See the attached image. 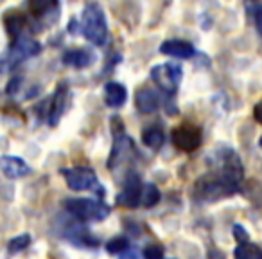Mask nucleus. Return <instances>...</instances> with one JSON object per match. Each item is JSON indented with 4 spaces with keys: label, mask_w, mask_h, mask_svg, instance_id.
Listing matches in <instances>:
<instances>
[{
    "label": "nucleus",
    "mask_w": 262,
    "mask_h": 259,
    "mask_svg": "<svg viewBox=\"0 0 262 259\" xmlns=\"http://www.w3.org/2000/svg\"><path fill=\"white\" fill-rule=\"evenodd\" d=\"M81 29L88 42H92L97 47H102L108 40V22L102 8L97 2L84 6L83 20H81Z\"/></svg>",
    "instance_id": "1"
},
{
    "label": "nucleus",
    "mask_w": 262,
    "mask_h": 259,
    "mask_svg": "<svg viewBox=\"0 0 262 259\" xmlns=\"http://www.w3.org/2000/svg\"><path fill=\"white\" fill-rule=\"evenodd\" d=\"M260 148H262V139H260Z\"/></svg>",
    "instance_id": "29"
},
{
    "label": "nucleus",
    "mask_w": 262,
    "mask_h": 259,
    "mask_svg": "<svg viewBox=\"0 0 262 259\" xmlns=\"http://www.w3.org/2000/svg\"><path fill=\"white\" fill-rule=\"evenodd\" d=\"M253 115H255V119H257V123H260V124H262V101H258L257 105H255Z\"/></svg>",
    "instance_id": "27"
},
{
    "label": "nucleus",
    "mask_w": 262,
    "mask_h": 259,
    "mask_svg": "<svg viewBox=\"0 0 262 259\" xmlns=\"http://www.w3.org/2000/svg\"><path fill=\"white\" fill-rule=\"evenodd\" d=\"M65 209L79 222L95 223L102 222L110 216V207L101 200H88V198H72L65 202Z\"/></svg>",
    "instance_id": "2"
},
{
    "label": "nucleus",
    "mask_w": 262,
    "mask_h": 259,
    "mask_svg": "<svg viewBox=\"0 0 262 259\" xmlns=\"http://www.w3.org/2000/svg\"><path fill=\"white\" fill-rule=\"evenodd\" d=\"M217 164H219L217 175L221 176L223 182L232 191H239V186L244 178V168L239 155L232 148H223V150H219Z\"/></svg>",
    "instance_id": "3"
},
{
    "label": "nucleus",
    "mask_w": 262,
    "mask_h": 259,
    "mask_svg": "<svg viewBox=\"0 0 262 259\" xmlns=\"http://www.w3.org/2000/svg\"><path fill=\"white\" fill-rule=\"evenodd\" d=\"M4 24H6V29H8L9 36H11L13 40H18L22 31L26 29L27 20H26V16L20 15V13H9L4 18Z\"/></svg>",
    "instance_id": "19"
},
{
    "label": "nucleus",
    "mask_w": 262,
    "mask_h": 259,
    "mask_svg": "<svg viewBox=\"0 0 262 259\" xmlns=\"http://www.w3.org/2000/svg\"><path fill=\"white\" fill-rule=\"evenodd\" d=\"M119 259H140V255L137 254L135 250H127V252H124V254L120 255Z\"/></svg>",
    "instance_id": "28"
},
{
    "label": "nucleus",
    "mask_w": 262,
    "mask_h": 259,
    "mask_svg": "<svg viewBox=\"0 0 262 259\" xmlns=\"http://www.w3.org/2000/svg\"><path fill=\"white\" fill-rule=\"evenodd\" d=\"M233 193L235 191L230 189L219 175H205L194 184V196L201 202H215Z\"/></svg>",
    "instance_id": "7"
},
{
    "label": "nucleus",
    "mask_w": 262,
    "mask_h": 259,
    "mask_svg": "<svg viewBox=\"0 0 262 259\" xmlns=\"http://www.w3.org/2000/svg\"><path fill=\"white\" fill-rule=\"evenodd\" d=\"M164 247L158 243H149L146 245V248H144L142 255L144 259H164Z\"/></svg>",
    "instance_id": "24"
},
{
    "label": "nucleus",
    "mask_w": 262,
    "mask_h": 259,
    "mask_svg": "<svg viewBox=\"0 0 262 259\" xmlns=\"http://www.w3.org/2000/svg\"><path fill=\"white\" fill-rule=\"evenodd\" d=\"M151 79L153 83L169 97H174L178 92L180 81H182V67L178 63H162L151 69Z\"/></svg>",
    "instance_id": "6"
},
{
    "label": "nucleus",
    "mask_w": 262,
    "mask_h": 259,
    "mask_svg": "<svg viewBox=\"0 0 262 259\" xmlns=\"http://www.w3.org/2000/svg\"><path fill=\"white\" fill-rule=\"evenodd\" d=\"M160 52L162 54L172 56V58H192L194 56V47L192 44L185 40H165L164 44L160 45Z\"/></svg>",
    "instance_id": "14"
},
{
    "label": "nucleus",
    "mask_w": 262,
    "mask_h": 259,
    "mask_svg": "<svg viewBox=\"0 0 262 259\" xmlns=\"http://www.w3.org/2000/svg\"><path fill=\"white\" fill-rule=\"evenodd\" d=\"M127 248H129V241L124 236H117L106 243V250L110 254H124V252H127Z\"/></svg>",
    "instance_id": "22"
},
{
    "label": "nucleus",
    "mask_w": 262,
    "mask_h": 259,
    "mask_svg": "<svg viewBox=\"0 0 262 259\" xmlns=\"http://www.w3.org/2000/svg\"><path fill=\"white\" fill-rule=\"evenodd\" d=\"M142 180L140 175L135 171H127L126 178L122 184V191L117 194V204L122 205V207L135 209L140 205V198H142Z\"/></svg>",
    "instance_id": "10"
},
{
    "label": "nucleus",
    "mask_w": 262,
    "mask_h": 259,
    "mask_svg": "<svg viewBox=\"0 0 262 259\" xmlns=\"http://www.w3.org/2000/svg\"><path fill=\"white\" fill-rule=\"evenodd\" d=\"M61 175L65 176L67 186L72 191H94L97 196H104V189H102L101 182H99L97 175L94 169L90 168H67L61 169Z\"/></svg>",
    "instance_id": "5"
},
{
    "label": "nucleus",
    "mask_w": 262,
    "mask_h": 259,
    "mask_svg": "<svg viewBox=\"0 0 262 259\" xmlns=\"http://www.w3.org/2000/svg\"><path fill=\"white\" fill-rule=\"evenodd\" d=\"M0 171L4 173L8 178L18 180L29 175L31 168L24 158L15 157V155H2L0 157Z\"/></svg>",
    "instance_id": "12"
},
{
    "label": "nucleus",
    "mask_w": 262,
    "mask_h": 259,
    "mask_svg": "<svg viewBox=\"0 0 262 259\" xmlns=\"http://www.w3.org/2000/svg\"><path fill=\"white\" fill-rule=\"evenodd\" d=\"M65 237L67 240L72 241L76 247H86V248H95L99 245V241L88 232L86 227L83 225H72L67 229L65 232Z\"/></svg>",
    "instance_id": "15"
},
{
    "label": "nucleus",
    "mask_w": 262,
    "mask_h": 259,
    "mask_svg": "<svg viewBox=\"0 0 262 259\" xmlns=\"http://www.w3.org/2000/svg\"><path fill=\"white\" fill-rule=\"evenodd\" d=\"M127 99V90L122 83L110 81L104 85V103L110 108H120Z\"/></svg>",
    "instance_id": "16"
},
{
    "label": "nucleus",
    "mask_w": 262,
    "mask_h": 259,
    "mask_svg": "<svg viewBox=\"0 0 262 259\" xmlns=\"http://www.w3.org/2000/svg\"><path fill=\"white\" fill-rule=\"evenodd\" d=\"M67 101H69V87H67V83H59L51 103H49L47 121L51 126H56L59 123V119H61L63 112L67 108Z\"/></svg>",
    "instance_id": "11"
},
{
    "label": "nucleus",
    "mask_w": 262,
    "mask_h": 259,
    "mask_svg": "<svg viewBox=\"0 0 262 259\" xmlns=\"http://www.w3.org/2000/svg\"><path fill=\"white\" fill-rule=\"evenodd\" d=\"M162 97L149 87H142L135 94V106L140 113H155L160 108Z\"/></svg>",
    "instance_id": "13"
},
{
    "label": "nucleus",
    "mask_w": 262,
    "mask_h": 259,
    "mask_svg": "<svg viewBox=\"0 0 262 259\" xmlns=\"http://www.w3.org/2000/svg\"><path fill=\"white\" fill-rule=\"evenodd\" d=\"M41 51V45L38 42L31 40V38L20 36L18 40H15L13 47L8 52L0 56V72H8V70L15 69L18 63H22L24 59L36 56Z\"/></svg>",
    "instance_id": "4"
},
{
    "label": "nucleus",
    "mask_w": 262,
    "mask_h": 259,
    "mask_svg": "<svg viewBox=\"0 0 262 259\" xmlns=\"http://www.w3.org/2000/svg\"><path fill=\"white\" fill-rule=\"evenodd\" d=\"M233 257L235 259H262V248L255 243H241L233 250Z\"/></svg>",
    "instance_id": "20"
},
{
    "label": "nucleus",
    "mask_w": 262,
    "mask_h": 259,
    "mask_svg": "<svg viewBox=\"0 0 262 259\" xmlns=\"http://www.w3.org/2000/svg\"><path fill=\"white\" fill-rule=\"evenodd\" d=\"M29 243H31V236H29V234H22V236L13 237V240L9 241V245H8L9 254H18V252L26 250V248L29 247Z\"/></svg>",
    "instance_id": "23"
},
{
    "label": "nucleus",
    "mask_w": 262,
    "mask_h": 259,
    "mask_svg": "<svg viewBox=\"0 0 262 259\" xmlns=\"http://www.w3.org/2000/svg\"><path fill=\"white\" fill-rule=\"evenodd\" d=\"M113 133H115V143H113V150L110 153L108 168L115 169L117 166H122L126 162H131L137 155V148L133 144V141L124 133V126L120 124L119 128L113 126Z\"/></svg>",
    "instance_id": "8"
},
{
    "label": "nucleus",
    "mask_w": 262,
    "mask_h": 259,
    "mask_svg": "<svg viewBox=\"0 0 262 259\" xmlns=\"http://www.w3.org/2000/svg\"><path fill=\"white\" fill-rule=\"evenodd\" d=\"M233 237L241 243H246L248 241V232L244 230L243 225H233Z\"/></svg>",
    "instance_id": "25"
},
{
    "label": "nucleus",
    "mask_w": 262,
    "mask_h": 259,
    "mask_svg": "<svg viewBox=\"0 0 262 259\" xmlns=\"http://www.w3.org/2000/svg\"><path fill=\"white\" fill-rule=\"evenodd\" d=\"M160 198H162V194L155 184H144L142 198H140V202H142L144 207H155V205L160 202Z\"/></svg>",
    "instance_id": "21"
},
{
    "label": "nucleus",
    "mask_w": 262,
    "mask_h": 259,
    "mask_svg": "<svg viewBox=\"0 0 262 259\" xmlns=\"http://www.w3.org/2000/svg\"><path fill=\"white\" fill-rule=\"evenodd\" d=\"M142 143L151 150H160L165 143V133L158 126H147L142 132Z\"/></svg>",
    "instance_id": "18"
},
{
    "label": "nucleus",
    "mask_w": 262,
    "mask_h": 259,
    "mask_svg": "<svg viewBox=\"0 0 262 259\" xmlns=\"http://www.w3.org/2000/svg\"><path fill=\"white\" fill-rule=\"evenodd\" d=\"M63 63L74 69H86L94 63V54L88 52L86 49H72L63 54Z\"/></svg>",
    "instance_id": "17"
},
{
    "label": "nucleus",
    "mask_w": 262,
    "mask_h": 259,
    "mask_svg": "<svg viewBox=\"0 0 262 259\" xmlns=\"http://www.w3.org/2000/svg\"><path fill=\"white\" fill-rule=\"evenodd\" d=\"M255 26H257L258 33L262 34V6H258V8L255 9Z\"/></svg>",
    "instance_id": "26"
},
{
    "label": "nucleus",
    "mask_w": 262,
    "mask_h": 259,
    "mask_svg": "<svg viewBox=\"0 0 262 259\" xmlns=\"http://www.w3.org/2000/svg\"><path fill=\"white\" fill-rule=\"evenodd\" d=\"M171 139L172 144L178 150L190 153V151H196L201 146V143H203V132H201V128L196 126V124L183 123L180 126L172 128Z\"/></svg>",
    "instance_id": "9"
}]
</instances>
